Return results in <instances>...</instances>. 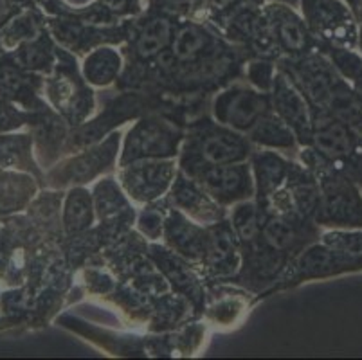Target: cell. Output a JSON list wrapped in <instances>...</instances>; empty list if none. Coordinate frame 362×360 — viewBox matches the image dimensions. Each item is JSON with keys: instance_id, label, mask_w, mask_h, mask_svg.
Listing matches in <instances>:
<instances>
[{"instance_id": "cell-22", "label": "cell", "mask_w": 362, "mask_h": 360, "mask_svg": "<svg viewBox=\"0 0 362 360\" xmlns=\"http://www.w3.org/2000/svg\"><path fill=\"white\" fill-rule=\"evenodd\" d=\"M94 197L85 187H74L67 193L64 206V223L69 233H83L94 223Z\"/></svg>"}, {"instance_id": "cell-10", "label": "cell", "mask_w": 362, "mask_h": 360, "mask_svg": "<svg viewBox=\"0 0 362 360\" xmlns=\"http://www.w3.org/2000/svg\"><path fill=\"white\" fill-rule=\"evenodd\" d=\"M171 198L179 211L186 216L197 220L199 223H215L222 222V211L220 204L216 202L211 194L207 193L195 178L179 173L175 182L171 186Z\"/></svg>"}, {"instance_id": "cell-34", "label": "cell", "mask_w": 362, "mask_h": 360, "mask_svg": "<svg viewBox=\"0 0 362 360\" xmlns=\"http://www.w3.org/2000/svg\"><path fill=\"white\" fill-rule=\"evenodd\" d=\"M249 2H251V4H259V2H262V0H249Z\"/></svg>"}, {"instance_id": "cell-32", "label": "cell", "mask_w": 362, "mask_h": 360, "mask_svg": "<svg viewBox=\"0 0 362 360\" xmlns=\"http://www.w3.org/2000/svg\"><path fill=\"white\" fill-rule=\"evenodd\" d=\"M240 0H204V8H207L213 13H229L235 8H238Z\"/></svg>"}, {"instance_id": "cell-5", "label": "cell", "mask_w": 362, "mask_h": 360, "mask_svg": "<svg viewBox=\"0 0 362 360\" xmlns=\"http://www.w3.org/2000/svg\"><path fill=\"white\" fill-rule=\"evenodd\" d=\"M179 132L166 121L148 117L139 121L124 139L119 166L144 158H171L179 150Z\"/></svg>"}, {"instance_id": "cell-29", "label": "cell", "mask_w": 362, "mask_h": 360, "mask_svg": "<svg viewBox=\"0 0 362 360\" xmlns=\"http://www.w3.org/2000/svg\"><path fill=\"white\" fill-rule=\"evenodd\" d=\"M137 223H139L141 233L146 234L151 240H157V238H160L164 234V218L157 211H143Z\"/></svg>"}, {"instance_id": "cell-18", "label": "cell", "mask_w": 362, "mask_h": 360, "mask_svg": "<svg viewBox=\"0 0 362 360\" xmlns=\"http://www.w3.org/2000/svg\"><path fill=\"white\" fill-rule=\"evenodd\" d=\"M51 98L54 99L58 110H64L65 115L72 119V121H81L87 114L92 110V92L88 88L81 87L76 76L62 74L52 81Z\"/></svg>"}, {"instance_id": "cell-21", "label": "cell", "mask_w": 362, "mask_h": 360, "mask_svg": "<svg viewBox=\"0 0 362 360\" xmlns=\"http://www.w3.org/2000/svg\"><path fill=\"white\" fill-rule=\"evenodd\" d=\"M249 141L271 150H291L296 146L298 135L281 117L269 112L247 132Z\"/></svg>"}, {"instance_id": "cell-11", "label": "cell", "mask_w": 362, "mask_h": 360, "mask_svg": "<svg viewBox=\"0 0 362 360\" xmlns=\"http://www.w3.org/2000/svg\"><path fill=\"white\" fill-rule=\"evenodd\" d=\"M164 238L170 247L187 260H204L207 233L182 211H171L164 220Z\"/></svg>"}, {"instance_id": "cell-1", "label": "cell", "mask_w": 362, "mask_h": 360, "mask_svg": "<svg viewBox=\"0 0 362 360\" xmlns=\"http://www.w3.org/2000/svg\"><path fill=\"white\" fill-rule=\"evenodd\" d=\"M187 153L189 158H182V168L192 171L202 166L245 163L251 155V144L240 132L216 123L197 132Z\"/></svg>"}, {"instance_id": "cell-33", "label": "cell", "mask_w": 362, "mask_h": 360, "mask_svg": "<svg viewBox=\"0 0 362 360\" xmlns=\"http://www.w3.org/2000/svg\"><path fill=\"white\" fill-rule=\"evenodd\" d=\"M342 2H344L354 13H357L358 9L362 8V0H342Z\"/></svg>"}, {"instance_id": "cell-19", "label": "cell", "mask_w": 362, "mask_h": 360, "mask_svg": "<svg viewBox=\"0 0 362 360\" xmlns=\"http://www.w3.org/2000/svg\"><path fill=\"white\" fill-rule=\"evenodd\" d=\"M288 163L272 151H259L252 157V175L255 186L263 198L274 197L279 187L287 182Z\"/></svg>"}, {"instance_id": "cell-28", "label": "cell", "mask_w": 362, "mask_h": 360, "mask_svg": "<svg viewBox=\"0 0 362 360\" xmlns=\"http://www.w3.org/2000/svg\"><path fill=\"white\" fill-rule=\"evenodd\" d=\"M150 6L171 18H189L204 8V0H150Z\"/></svg>"}, {"instance_id": "cell-25", "label": "cell", "mask_w": 362, "mask_h": 360, "mask_svg": "<svg viewBox=\"0 0 362 360\" xmlns=\"http://www.w3.org/2000/svg\"><path fill=\"white\" fill-rule=\"evenodd\" d=\"M263 240L272 250H285L294 245L298 240L294 223L287 216L269 218L262 229Z\"/></svg>"}, {"instance_id": "cell-4", "label": "cell", "mask_w": 362, "mask_h": 360, "mask_svg": "<svg viewBox=\"0 0 362 360\" xmlns=\"http://www.w3.org/2000/svg\"><path fill=\"white\" fill-rule=\"evenodd\" d=\"M177 178L173 158H144L121 166L119 180L128 197L136 202L150 204L164 197Z\"/></svg>"}, {"instance_id": "cell-23", "label": "cell", "mask_w": 362, "mask_h": 360, "mask_svg": "<svg viewBox=\"0 0 362 360\" xmlns=\"http://www.w3.org/2000/svg\"><path fill=\"white\" fill-rule=\"evenodd\" d=\"M94 206H96V214L101 220L121 218L130 209L119 184L114 178H103L101 182H98L96 190H94Z\"/></svg>"}, {"instance_id": "cell-30", "label": "cell", "mask_w": 362, "mask_h": 360, "mask_svg": "<svg viewBox=\"0 0 362 360\" xmlns=\"http://www.w3.org/2000/svg\"><path fill=\"white\" fill-rule=\"evenodd\" d=\"M274 76L276 74L272 65L265 64V62H256V64H251V69H249V78H251V81L259 88V91H271Z\"/></svg>"}, {"instance_id": "cell-31", "label": "cell", "mask_w": 362, "mask_h": 360, "mask_svg": "<svg viewBox=\"0 0 362 360\" xmlns=\"http://www.w3.org/2000/svg\"><path fill=\"white\" fill-rule=\"evenodd\" d=\"M100 4L107 11L117 13V15H127L137 9V0H100Z\"/></svg>"}, {"instance_id": "cell-12", "label": "cell", "mask_w": 362, "mask_h": 360, "mask_svg": "<svg viewBox=\"0 0 362 360\" xmlns=\"http://www.w3.org/2000/svg\"><path fill=\"white\" fill-rule=\"evenodd\" d=\"M298 269L305 277L330 276V274L362 269V257L341 252V250L328 247L327 243H321V245L310 247L301 254Z\"/></svg>"}, {"instance_id": "cell-9", "label": "cell", "mask_w": 362, "mask_h": 360, "mask_svg": "<svg viewBox=\"0 0 362 360\" xmlns=\"http://www.w3.org/2000/svg\"><path fill=\"white\" fill-rule=\"evenodd\" d=\"M263 15H265L272 42L278 47L287 52H294V54L307 51L310 44L308 24L292 9V6L274 2L267 6Z\"/></svg>"}, {"instance_id": "cell-7", "label": "cell", "mask_w": 362, "mask_h": 360, "mask_svg": "<svg viewBox=\"0 0 362 360\" xmlns=\"http://www.w3.org/2000/svg\"><path fill=\"white\" fill-rule=\"evenodd\" d=\"M305 22L325 38L339 44H351L355 38L354 18L344 2L339 0H299Z\"/></svg>"}, {"instance_id": "cell-17", "label": "cell", "mask_w": 362, "mask_h": 360, "mask_svg": "<svg viewBox=\"0 0 362 360\" xmlns=\"http://www.w3.org/2000/svg\"><path fill=\"white\" fill-rule=\"evenodd\" d=\"M236 233L226 222L215 223L207 233V245L204 262L216 274H231L238 267V254H236Z\"/></svg>"}, {"instance_id": "cell-24", "label": "cell", "mask_w": 362, "mask_h": 360, "mask_svg": "<svg viewBox=\"0 0 362 360\" xmlns=\"http://www.w3.org/2000/svg\"><path fill=\"white\" fill-rule=\"evenodd\" d=\"M231 227L243 242H252L259 233L258 206L252 200L236 202L231 211Z\"/></svg>"}, {"instance_id": "cell-2", "label": "cell", "mask_w": 362, "mask_h": 360, "mask_svg": "<svg viewBox=\"0 0 362 360\" xmlns=\"http://www.w3.org/2000/svg\"><path fill=\"white\" fill-rule=\"evenodd\" d=\"M317 222L339 229H362V194L344 177L332 175L321 182Z\"/></svg>"}, {"instance_id": "cell-26", "label": "cell", "mask_w": 362, "mask_h": 360, "mask_svg": "<svg viewBox=\"0 0 362 360\" xmlns=\"http://www.w3.org/2000/svg\"><path fill=\"white\" fill-rule=\"evenodd\" d=\"M22 62L25 67L49 71L54 64V52L45 38L29 40V44L22 49Z\"/></svg>"}, {"instance_id": "cell-27", "label": "cell", "mask_w": 362, "mask_h": 360, "mask_svg": "<svg viewBox=\"0 0 362 360\" xmlns=\"http://www.w3.org/2000/svg\"><path fill=\"white\" fill-rule=\"evenodd\" d=\"M322 243L351 256L362 257V229H337L322 236Z\"/></svg>"}, {"instance_id": "cell-8", "label": "cell", "mask_w": 362, "mask_h": 360, "mask_svg": "<svg viewBox=\"0 0 362 360\" xmlns=\"http://www.w3.org/2000/svg\"><path fill=\"white\" fill-rule=\"evenodd\" d=\"M271 107L274 114L281 117L299 139L310 141L312 127H314L310 108L305 95L285 74L274 76L271 87Z\"/></svg>"}, {"instance_id": "cell-6", "label": "cell", "mask_w": 362, "mask_h": 360, "mask_svg": "<svg viewBox=\"0 0 362 360\" xmlns=\"http://www.w3.org/2000/svg\"><path fill=\"white\" fill-rule=\"evenodd\" d=\"M218 204H236L255 193V175L245 163L202 166L187 171Z\"/></svg>"}, {"instance_id": "cell-16", "label": "cell", "mask_w": 362, "mask_h": 360, "mask_svg": "<svg viewBox=\"0 0 362 360\" xmlns=\"http://www.w3.org/2000/svg\"><path fill=\"white\" fill-rule=\"evenodd\" d=\"M177 25L171 16L156 13L153 16L146 18L137 29L136 38H134V49L137 56L143 59L157 58L168 51L175 36Z\"/></svg>"}, {"instance_id": "cell-20", "label": "cell", "mask_w": 362, "mask_h": 360, "mask_svg": "<svg viewBox=\"0 0 362 360\" xmlns=\"http://www.w3.org/2000/svg\"><path fill=\"white\" fill-rule=\"evenodd\" d=\"M123 69V58L114 47H98L83 59L81 76L92 87H108Z\"/></svg>"}, {"instance_id": "cell-13", "label": "cell", "mask_w": 362, "mask_h": 360, "mask_svg": "<svg viewBox=\"0 0 362 360\" xmlns=\"http://www.w3.org/2000/svg\"><path fill=\"white\" fill-rule=\"evenodd\" d=\"M119 134H112L101 144L78 155L69 163L67 178L74 184H85L114 164L119 153Z\"/></svg>"}, {"instance_id": "cell-3", "label": "cell", "mask_w": 362, "mask_h": 360, "mask_svg": "<svg viewBox=\"0 0 362 360\" xmlns=\"http://www.w3.org/2000/svg\"><path fill=\"white\" fill-rule=\"evenodd\" d=\"M272 110L271 98L243 85H235L220 92L213 101V115L216 123L247 134L259 119Z\"/></svg>"}, {"instance_id": "cell-14", "label": "cell", "mask_w": 362, "mask_h": 360, "mask_svg": "<svg viewBox=\"0 0 362 360\" xmlns=\"http://www.w3.org/2000/svg\"><path fill=\"white\" fill-rule=\"evenodd\" d=\"M216 47V36L199 22L179 25L170 45V56L177 64H193Z\"/></svg>"}, {"instance_id": "cell-15", "label": "cell", "mask_w": 362, "mask_h": 360, "mask_svg": "<svg viewBox=\"0 0 362 360\" xmlns=\"http://www.w3.org/2000/svg\"><path fill=\"white\" fill-rule=\"evenodd\" d=\"M310 141L319 153L332 161L350 157L355 148V137L350 128L334 117H322L315 121Z\"/></svg>"}]
</instances>
